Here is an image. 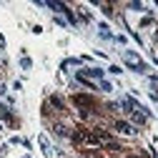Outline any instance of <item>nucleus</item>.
Returning a JSON list of instances; mask_svg holds the SVG:
<instances>
[{
    "label": "nucleus",
    "instance_id": "obj_1",
    "mask_svg": "<svg viewBox=\"0 0 158 158\" xmlns=\"http://www.w3.org/2000/svg\"><path fill=\"white\" fill-rule=\"evenodd\" d=\"M123 58H126V65H128V68H133L135 73H146V65L141 63V58H138L135 50H126Z\"/></svg>",
    "mask_w": 158,
    "mask_h": 158
},
{
    "label": "nucleus",
    "instance_id": "obj_2",
    "mask_svg": "<svg viewBox=\"0 0 158 158\" xmlns=\"http://www.w3.org/2000/svg\"><path fill=\"white\" fill-rule=\"evenodd\" d=\"M73 101H75V106H81V108H83L81 115L88 118V110H85V108H93V98H90V95H75Z\"/></svg>",
    "mask_w": 158,
    "mask_h": 158
},
{
    "label": "nucleus",
    "instance_id": "obj_3",
    "mask_svg": "<svg viewBox=\"0 0 158 158\" xmlns=\"http://www.w3.org/2000/svg\"><path fill=\"white\" fill-rule=\"evenodd\" d=\"M50 10H58V13H63V15H68V23H73L75 25V15L68 10V5H63V3H45Z\"/></svg>",
    "mask_w": 158,
    "mask_h": 158
},
{
    "label": "nucleus",
    "instance_id": "obj_4",
    "mask_svg": "<svg viewBox=\"0 0 158 158\" xmlns=\"http://www.w3.org/2000/svg\"><path fill=\"white\" fill-rule=\"evenodd\" d=\"M113 128H115L118 133H123V135H135V126H131V123H126V121H115Z\"/></svg>",
    "mask_w": 158,
    "mask_h": 158
},
{
    "label": "nucleus",
    "instance_id": "obj_5",
    "mask_svg": "<svg viewBox=\"0 0 158 158\" xmlns=\"http://www.w3.org/2000/svg\"><path fill=\"white\" fill-rule=\"evenodd\" d=\"M53 133H58L60 138H68V135H70V131H68L63 123H53Z\"/></svg>",
    "mask_w": 158,
    "mask_h": 158
},
{
    "label": "nucleus",
    "instance_id": "obj_6",
    "mask_svg": "<svg viewBox=\"0 0 158 158\" xmlns=\"http://www.w3.org/2000/svg\"><path fill=\"white\" fill-rule=\"evenodd\" d=\"M85 75H93L95 78V81H103V70L101 68H88V70H83Z\"/></svg>",
    "mask_w": 158,
    "mask_h": 158
},
{
    "label": "nucleus",
    "instance_id": "obj_7",
    "mask_svg": "<svg viewBox=\"0 0 158 158\" xmlns=\"http://www.w3.org/2000/svg\"><path fill=\"white\" fill-rule=\"evenodd\" d=\"M40 148H43V153H45V156H50V153H53V151H50V143H48V138H45V135H40Z\"/></svg>",
    "mask_w": 158,
    "mask_h": 158
},
{
    "label": "nucleus",
    "instance_id": "obj_8",
    "mask_svg": "<svg viewBox=\"0 0 158 158\" xmlns=\"http://www.w3.org/2000/svg\"><path fill=\"white\" fill-rule=\"evenodd\" d=\"M20 68L23 70H30L33 68V60H30V58H20Z\"/></svg>",
    "mask_w": 158,
    "mask_h": 158
},
{
    "label": "nucleus",
    "instance_id": "obj_9",
    "mask_svg": "<svg viewBox=\"0 0 158 158\" xmlns=\"http://www.w3.org/2000/svg\"><path fill=\"white\" fill-rule=\"evenodd\" d=\"M50 103H53L55 108H63V101H60V98H58V95H50Z\"/></svg>",
    "mask_w": 158,
    "mask_h": 158
},
{
    "label": "nucleus",
    "instance_id": "obj_10",
    "mask_svg": "<svg viewBox=\"0 0 158 158\" xmlns=\"http://www.w3.org/2000/svg\"><path fill=\"white\" fill-rule=\"evenodd\" d=\"M101 90H106V93H110V90H113V85H110V83H106V81H101Z\"/></svg>",
    "mask_w": 158,
    "mask_h": 158
},
{
    "label": "nucleus",
    "instance_id": "obj_11",
    "mask_svg": "<svg viewBox=\"0 0 158 158\" xmlns=\"http://www.w3.org/2000/svg\"><path fill=\"white\" fill-rule=\"evenodd\" d=\"M128 8H133V10H143V3H128Z\"/></svg>",
    "mask_w": 158,
    "mask_h": 158
},
{
    "label": "nucleus",
    "instance_id": "obj_12",
    "mask_svg": "<svg viewBox=\"0 0 158 158\" xmlns=\"http://www.w3.org/2000/svg\"><path fill=\"white\" fill-rule=\"evenodd\" d=\"M0 48H5V38H3V33H0Z\"/></svg>",
    "mask_w": 158,
    "mask_h": 158
},
{
    "label": "nucleus",
    "instance_id": "obj_13",
    "mask_svg": "<svg viewBox=\"0 0 158 158\" xmlns=\"http://www.w3.org/2000/svg\"><path fill=\"white\" fill-rule=\"evenodd\" d=\"M0 95H5V85H0Z\"/></svg>",
    "mask_w": 158,
    "mask_h": 158
},
{
    "label": "nucleus",
    "instance_id": "obj_14",
    "mask_svg": "<svg viewBox=\"0 0 158 158\" xmlns=\"http://www.w3.org/2000/svg\"><path fill=\"white\" fill-rule=\"evenodd\" d=\"M131 158H133V156H131Z\"/></svg>",
    "mask_w": 158,
    "mask_h": 158
}]
</instances>
